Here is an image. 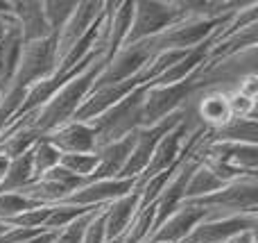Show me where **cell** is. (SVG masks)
Instances as JSON below:
<instances>
[{
  "label": "cell",
  "instance_id": "6da1fadb",
  "mask_svg": "<svg viewBox=\"0 0 258 243\" xmlns=\"http://www.w3.org/2000/svg\"><path fill=\"white\" fill-rule=\"evenodd\" d=\"M102 66H104V57L95 59L86 71H82L80 75L68 80L41 109L16 118V121H12L7 127H21V125L32 127V130H36L41 136H43L45 132L54 130V127L63 125V123H68V121H73L77 109L82 107V103H84L86 95H89L91 89H93V82H95V77L100 75Z\"/></svg>",
  "mask_w": 258,
  "mask_h": 243
},
{
  "label": "cell",
  "instance_id": "7a4b0ae2",
  "mask_svg": "<svg viewBox=\"0 0 258 243\" xmlns=\"http://www.w3.org/2000/svg\"><path fill=\"white\" fill-rule=\"evenodd\" d=\"M186 205L206 209L213 218L227 216H245L258 214V175H247L240 180L224 184L222 189L195 200H186Z\"/></svg>",
  "mask_w": 258,
  "mask_h": 243
},
{
  "label": "cell",
  "instance_id": "3957f363",
  "mask_svg": "<svg viewBox=\"0 0 258 243\" xmlns=\"http://www.w3.org/2000/svg\"><path fill=\"white\" fill-rule=\"evenodd\" d=\"M200 91L202 89H200V82H197V73L192 77H188V80L177 82V84H163V86L147 84L145 95H143V105H141L138 127L156 125L163 118L186 109Z\"/></svg>",
  "mask_w": 258,
  "mask_h": 243
},
{
  "label": "cell",
  "instance_id": "277c9868",
  "mask_svg": "<svg viewBox=\"0 0 258 243\" xmlns=\"http://www.w3.org/2000/svg\"><path fill=\"white\" fill-rule=\"evenodd\" d=\"M145 89H147V84L138 86L127 98H122L120 103L109 107L98 118L89 121V125L95 132V153L100 148H104V145L113 143V141H120L122 136L138 130V118H141V105H143Z\"/></svg>",
  "mask_w": 258,
  "mask_h": 243
},
{
  "label": "cell",
  "instance_id": "5b68a950",
  "mask_svg": "<svg viewBox=\"0 0 258 243\" xmlns=\"http://www.w3.org/2000/svg\"><path fill=\"white\" fill-rule=\"evenodd\" d=\"M229 16H231V14H229ZM229 16L220 18V21L181 18V21H177L174 25H170L168 30H163L159 36L147 39V45H150V50L154 55H159V53H190V50L209 43L211 36H213V32L218 30Z\"/></svg>",
  "mask_w": 258,
  "mask_h": 243
},
{
  "label": "cell",
  "instance_id": "8992f818",
  "mask_svg": "<svg viewBox=\"0 0 258 243\" xmlns=\"http://www.w3.org/2000/svg\"><path fill=\"white\" fill-rule=\"evenodd\" d=\"M177 21L179 12L174 7V0H134L132 27H129V34L122 48L154 39Z\"/></svg>",
  "mask_w": 258,
  "mask_h": 243
},
{
  "label": "cell",
  "instance_id": "52a82bcc",
  "mask_svg": "<svg viewBox=\"0 0 258 243\" xmlns=\"http://www.w3.org/2000/svg\"><path fill=\"white\" fill-rule=\"evenodd\" d=\"M52 71H54V36L32 41V43H23L18 66L14 71V77L7 84V89H30L32 84L50 77Z\"/></svg>",
  "mask_w": 258,
  "mask_h": 243
},
{
  "label": "cell",
  "instance_id": "ba28073f",
  "mask_svg": "<svg viewBox=\"0 0 258 243\" xmlns=\"http://www.w3.org/2000/svg\"><path fill=\"white\" fill-rule=\"evenodd\" d=\"M104 3L95 0H77L75 12L71 14L63 27L54 34V71L61 66V62L71 55V50L82 41V36L93 27V23L102 16ZM52 71V73H54Z\"/></svg>",
  "mask_w": 258,
  "mask_h": 243
},
{
  "label": "cell",
  "instance_id": "9c48e42d",
  "mask_svg": "<svg viewBox=\"0 0 258 243\" xmlns=\"http://www.w3.org/2000/svg\"><path fill=\"white\" fill-rule=\"evenodd\" d=\"M186 112H188V107L181 109V112H177V114H172V116L163 118V121L156 123V125L138 127V130H136V139H134L132 155H129L127 166L122 168V173H120V177H118V180H138V177L143 175V171L147 168V164H150V157H152V153H154L156 143H159V141L163 139V134H168V132L177 125V123L183 121Z\"/></svg>",
  "mask_w": 258,
  "mask_h": 243
},
{
  "label": "cell",
  "instance_id": "30bf717a",
  "mask_svg": "<svg viewBox=\"0 0 258 243\" xmlns=\"http://www.w3.org/2000/svg\"><path fill=\"white\" fill-rule=\"evenodd\" d=\"M197 125H200V123H197L195 116H192V103H190V105H188L186 116H183V121L177 123V125H174L168 134H163V139L156 143L154 153H152V157H150V164H147V168L143 171V175L136 180V184H143V182H147L150 177H154V175H159V173L168 171V168L179 159V155H181L188 134H190Z\"/></svg>",
  "mask_w": 258,
  "mask_h": 243
},
{
  "label": "cell",
  "instance_id": "8fae6325",
  "mask_svg": "<svg viewBox=\"0 0 258 243\" xmlns=\"http://www.w3.org/2000/svg\"><path fill=\"white\" fill-rule=\"evenodd\" d=\"M152 57H154V53L150 50L147 41L120 48L113 57L104 59V66H102V71H100V75L95 77L93 89H100V86H107V84H116V82H122V80H129V77L138 75V73L143 71V66H145Z\"/></svg>",
  "mask_w": 258,
  "mask_h": 243
},
{
  "label": "cell",
  "instance_id": "7c38bea8",
  "mask_svg": "<svg viewBox=\"0 0 258 243\" xmlns=\"http://www.w3.org/2000/svg\"><path fill=\"white\" fill-rule=\"evenodd\" d=\"M195 159H213V162L227 164V166L242 173H258V145L209 141L206 132L197 143Z\"/></svg>",
  "mask_w": 258,
  "mask_h": 243
},
{
  "label": "cell",
  "instance_id": "4fadbf2b",
  "mask_svg": "<svg viewBox=\"0 0 258 243\" xmlns=\"http://www.w3.org/2000/svg\"><path fill=\"white\" fill-rule=\"evenodd\" d=\"M258 230V214L245 216H227V218H204L181 243H227L242 232Z\"/></svg>",
  "mask_w": 258,
  "mask_h": 243
},
{
  "label": "cell",
  "instance_id": "5bb4252c",
  "mask_svg": "<svg viewBox=\"0 0 258 243\" xmlns=\"http://www.w3.org/2000/svg\"><path fill=\"white\" fill-rule=\"evenodd\" d=\"M136 189V180H98V182H84L80 189L71 191L66 198L59 203L63 205H75V207H104V205L113 203V200L122 198V196L132 193Z\"/></svg>",
  "mask_w": 258,
  "mask_h": 243
},
{
  "label": "cell",
  "instance_id": "9a60e30c",
  "mask_svg": "<svg viewBox=\"0 0 258 243\" xmlns=\"http://www.w3.org/2000/svg\"><path fill=\"white\" fill-rule=\"evenodd\" d=\"M204 218H209L206 209L181 203L154 232H152L147 243H181Z\"/></svg>",
  "mask_w": 258,
  "mask_h": 243
},
{
  "label": "cell",
  "instance_id": "2e32d148",
  "mask_svg": "<svg viewBox=\"0 0 258 243\" xmlns=\"http://www.w3.org/2000/svg\"><path fill=\"white\" fill-rule=\"evenodd\" d=\"M41 139H45L61 155L95 153V132L89 123L82 121H68L63 125L54 127V130L45 132Z\"/></svg>",
  "mask_w": 258,
  "mask_h": 243
},
{
  "label": "cell",
  "instance_id": "e0dca14e",
  "mask_svg": "<svg viewBox=\"0 0 258 243\" xmlns=\"http://www.w3.org/2000/svg\"><path fill=\"white\" fill-rule=\"evenodd\" d=\"M192 116L206 130H218L224 123L231 121V107H229V91L206 89L192 98Z\"/></svg>",
  "mask_w": 258,
  "mask_h": 243
},
{
  "label": "cell",
  "instance_id": "ac0fdd59",
  "mask_svg": "<svg viewBox=\"0 0 258 243\" xmlns=\"http://www.w3.org/2000/svg\"><path fill=\"white\" fill-rule=\"evenodd\" d=\"M12 14L18 32H21L23 43H32V41L54 36L43 16V0H14Z\"/></svg>",
  "mask_w": 258,
  "mask_h": 243
},
{
  "label": "cell",
  "instance_id": "d6986e66",
  "mask_svg": "<svg viewBox=\"0 0 258 243\" xmlns=\"http://www.w3.org/2000/svg\"><path fill=\"white\" fill-rule=\"evenodd\" d=\"M138 209H141V196H138L136 189L104 207V236H107V243H116L125 234V230L134 221Z\"/></svg>",
  "mask_w": 258,
  "mask_h": 243
},
{
  "label": "cell",
  "instance_id": "ffe728a7",
  "mask_svg": "<svg viewBox=\"0 0 258 243\" xmlns=\"http://www.w3.org/2000/svg\"><path fill=\"white\" fill-rule=\"evenodd\" d=\"M134 139H136V132L122 136L120 141H113V143L104 145L98 150L100 155V164L95 168V173L89 177L86 182H98V180H118L122 173V168L127 166V159L132 155L134 148Z\"/></svg>",
  "mask_w": 258,
  "mask_h": 243
},
{
  "label": "cell",
  "instance_id": "44dd1931",
  "mask_svg": "<svg viewBox=\"0 0 258 243\" xmlns=\"http://www.w3.org/2000/svg\"><path fill=\"white\" fill-rule=\"evenodd\" d=\"M209 141H222V143H249L256 145L258 141V123L256 116L249 118H231L218 130H206Z\"/></svg>",
  "mask_w": 258,
  "mask_h": 243
},
{
  "label": "cell",
  "instance_id": "7402d4cb",
  "mask_svg": "<svg viewBox=\"0 0 258 243\" xmlns=\"http://www.w3.org/2000/svg\"><path fill=\"white\" fill-rule=\"evenodd\" d=\"M21 48H23V39L18 27H9L5 32L3 41H0V93L7 89V84L12 82L14 71L18 66V57H21Z\"/></svg>",
  "mask_w": 258,
  "mask_h": 243
},
{
  "label": "cell",
  "instance_id": "603a6c76",
  "mask_svg": "<svg viewBox=\"0 0 258 243\" xmlns=\"http://www.w3.org/2000/svg\"><path fill=\"white\" fill-rule=\"evenodd\" d=\"M39 139L41 134L32 127H7L0 134V155H5L7 159H16L21 155L30 153Z\"/></svg>",
  "mask_w": 258,
  "mask_h": 243
},
{
  "label": "cell",
  "instance_id": "cb8c5ba5",
  "mask_svg": "<svg viewBox=\"0 0 258 243\" xmlns=\"http://www.w3.org/2000/svg\"><path fill=\"white\" fill-rule=\"evenodd\" d=\"M32 180H34L32 157H30V153H25L16 159H9L7 173H5L3 182H0V193H16L23 186L30 184Z\"/></svg>",
  "mask_w": 258,
  "mask_h": 243
},
{
  "label": "cell",
  "instance_id": "d4e9b609",
  "mask_svg": "<svg viewBox=\"0 0 258 243\" xmlns=\"http://www.w3.org/2000/svg\"><path fill=\"white\" fill-rule=\"evenodd\" d=\"M154 216H156L154 203L147 205V207H141L136 212V216H134V221L129 223L125 234L116 243H147L152 232H154Z\"/></svg>",
  "mask_w": 258,
  "mask_h": 243
},
{
  "label": "cell",
  "instance_id": "484cf974",
  "mask_svg": "<svg viewBox=\"0 0 258 243\" xmlns=\"http://www.w3.org/2000/svg\"><path fill=\"white\" fill-rule=\"evenodd\" d=\"M222 182L204 166V164H197V168L192 171L190 180L186 184V191H183V203L186 200H195V198H202V196H209L213 191L222 189Z\"/></svg>",
  "mask_w": 258,
  "mask_h": 243
},
{
  "label": "cell",
  "instance_id": "4316f807",
  "mask_svg": "<svg viewBox=\"0 0 258 243\" xmlns=\"http://www.w3.org/2000/svg\"><path fill=\"white\" fill-rule=\"evenodd\" d=\"M89 212H93V209L75 207V205H63V203L50 205V216L45 218L43 230L57 234V232H61L63 227H68L71 223H75L77 218H82L84 214H89Z\"/></svg>",
  "mask_w": 258,
  "mask_h": 243
},
{
  "label": "cell",
  "instance_id": "83f0119b",
  "mask_svg": "<svg viewBox=\"0 0 258 243\" xmlns=\"http://www.w3.org/2000/svg\"><path fill=\"white\" fill-rule=\"evenodd\" d=\"M30 157H32V171H34V180L36 177H43L48 171H52L54 166H59V153L57 148L48 143L45 139H39L34 143V148L30 150Z\"/></svg>",
  "mask_w": 258,
  "mask_h": 243
},
{
  "label": "cell",
  "instance_id": "f1b7e54d",
  "mask_svg": "<svg viewBox=\"0 0 258 243\" xmlns=\"http://www.w3.org/2000/svg\"><path fill=\"white\" fill-rule=\"evenodd\" d=\"M98 164H100L98 153H75V155H61L59 157V166L66 168L73 175L82 177V180H89L95 173Z\"/></svg>",
  "mask_w": 258,
  "mask_h": 243
},
{
  "label": "cell",
  "instance_id": "f546056e",
  "mask_svg": "<svg viewBox=\"0 0 258 243\" xmlns=\"http://www.w3.org/2000/svg\"><path fill=\"white\" fill-rule=\"evenodd\" d=\"M75 7H77V0H43V16L52 34H57L61 30L63 23L75 12Z\"/></svg>",
  "mask_w": 258,
  "mask_h": 243
},
{
  "label": "cell",
  "instance_id": "4dcf8cb0",
  "mask_svg": "<svg viewBox=\"0 0 258 243\" xmlns=\"http://www.w3.org/2000/svg\"><path fill=\"white\" fill-rule=\"evenodd\" d=\"M43 207V205L34 203V200L25 198L21 193H0V221L7 223L9 218L18 216V214L27 212V209H36Z\"/></svg>",
  "mask_w": 258,
  "mask_h": 243
},
{
  "label": "cell",
  "instance_id": "1f68e13d",
  "mask_svg": "<svg viewBox=\"0 0 258 243\" xmlns=\"http://www.w3.org/2000/svg\"><path fill=\"white\" fill-rule=\"evenodd\" d=\"M107 207V205H104ZM102 207H95L93 212H89V214H84L82 218H77L75 223H71L68 227H63L61 232H57L54 234V239H52V243H80L82 241V234H84V227L91 223V218L95 216V214L100 212Z\"/></svg>",
  "mask_w": 258,
  "mask_h": 243
},
{
  "label": "cell",
  "instance_id": "d6a6232c",
  "mask_svg": "<svg viewBox=\"0 0 258 243\" xmlns=\"http://www.w3.org/2000/svg\"><path fill=\"white\" fill-rule=\"evenodd\" d=\"M80 243H107V236H104V207L84 227V234H82Z\"/></svg>",
  "mask_w": 258,
  "mask_h": 243
},
{
  "label": "cell",
  "instance_id": "836d02e7",
  "mask_svg": "<svg viewBox=\"0 0 258 243\" xmlns=\"http://www.w3.org/2000/svg\"><path fill=\"white\" fill-rule=\"evenodd\" d=\"M231 243H256V230L254 232H242V234L233 236Z\"/></svg>",
  "mask_w": 258,
  "mask_h": 243
},
{
  "label": "cell",
  "instance_id": "e575fe53",
  "mask_svg": "<svg viewBox=\"0 0 258 243\" xmlns=\"http://www.w3.org/2000/svg\"><path fill=\"white\" fill-rule=\"evenodd\" d=\"M52 239H54V234H52V232H45V234L36 236V239L27 241V243H52Z\"/></svg>",
  "mask_w": 258,
  "mask_h": 243
},
{
  "label": "cell",
  "instance_id": "d590c367",
  "mask_svg": "<svg viewBox=\"0 0 258 243\" xmlns=\"http://www.w3.org/2000/svg\"><path fill=\"white\" fill-rule=\"evenodd\" d=\"M7 166H9V159L5 155H0V182H3L5 173H7Z\"/></svg>",
  "mask_w": 258,
  "mask_h": 243
},
{
  "label": "cell",
  "instance_id": "8d00e7d4",
  "mask_svg": "<svg viewBox=\"0 0 258 243\" xmlns=\"http://www.w3.org/2000/svg\"><path fill=\"white\" fill-rule=\"evenodd\" d=\"M9 27H14V25H5V23H0V41H3L5 32H7V30H9Z\"/></svg>",
  "mask_w": 258,
  "mask_h": 243
},
{
  "label": "cell",
  "instance_id": "74e56055",
  "mask_svg": "<svg viewBox=\"0 0 258 243\" xmlns=\"http://www.w3.org/2000/svg\"><path fill=\"white\" fill-rule=\"evenodd\" d=\"M5 232H7V225H5V223H3V221H0V236H3V234H5Z\"/></svg>",
  "mask_w": 258,
  "mask_h": 243
},
{
  "label": "cell",
  "instance_id": "f35d334b",
  "mask_svg": "<svg viewBox=\"0 0 258 243\" xmlns=\"http://www.w3.org/2000/svg\"><path fill=\"white\" fill-rule=\"evenodd\" d=\"M227 243H231V241H227Z\"/></svg>",
  "mask_w": 258,
  "mask_h": 243
}]
</instances>
